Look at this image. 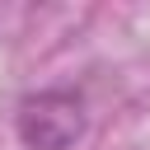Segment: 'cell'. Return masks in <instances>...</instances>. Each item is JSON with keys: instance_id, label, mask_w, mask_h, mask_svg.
Wrapping results in <instances>:
<instances>
[{"instance_id": "cell-1", "label": "cell", "mask_w": 150, "mask_h": 150, "mask_svg": "<svg viewBox=\"0 0 150 150\" xmlns=\"http://www.w3.org/2000/svg\"><path fill=\"white\" fill-rule=\"evenodd\" d=\"M14 131L28 150H70L89 131V108L80 89H38L19 103Z\"/></svg>"}]
</instances>
